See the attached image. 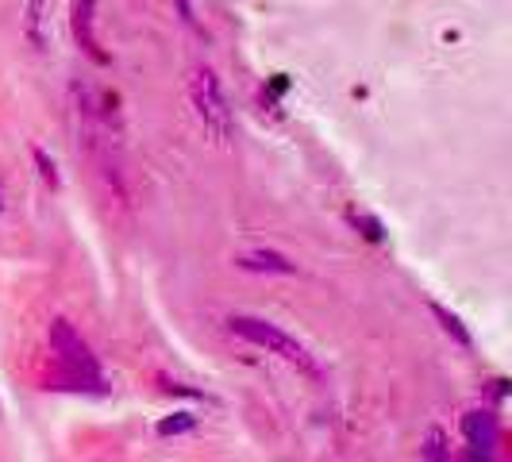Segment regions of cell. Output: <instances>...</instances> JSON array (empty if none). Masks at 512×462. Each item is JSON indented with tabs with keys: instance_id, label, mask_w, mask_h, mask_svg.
Returning <instances> with one entry per match:
<instances>
[{
	"instance_id": "cell-1",
	"label": "cell",
	"mask_w": 512,
	"mask_h": 462,
	"mask_svg": "<svg viewBox=\"0 0 512 462\" xmlns=\"http://www.w3.org/2000/svg\"><path fill=\"white\" fill-rule=\"evenodd\" d=\"M228 328L239 335V339L262 347L266 355H278V359L289 362V366L305 370L308 378H320V362L312 359V351H308L301 339H293L289 332H282L278 324H270V320H262V316H231Z\"/></svg>"
},
{
	"instance_id": "cell-2",
	"label": "cell",
	"mask_w": 512,
	"mask_h": 462,
	"mask_svg": "<svg viewBox=\"0 0 512 462\" xmlns=\"http://www.w3.org/2000/svg\"><path fill=\"white\" fill-rule=\"evenodd\" d=\"M189 104H193V112H197V120H201V128L212 143H228L231 139V108H228V97H224V89H220V77L212 74L208 66H197L193 74H189Z\"/></svg>"
},
{
	"instance_id": "cell-3",
	"label": "cell",
	"mask_w": 512,
	"mask_h": 462,
	"mask_svg": "<svg viewBox=\"0 0 512 462\" xmlns=\"http://www.w3.org/2000/svg\"><path fill=\"white\" fill-rule=\"evenodd\" d=\"M47 343H51V351L58 359L66 362L70 370H74L77 378H85V382H101V370H97V355L89 351V343L74 332V324L70 320H51V328H47Z\"/></svg>"
},
{
	"instance_id": "cell-4",
	"label": "cell",
	"mask_w": 512,
	"mask_h": 462,
	"mask_svg": "<svg viewBox=\"0 0 512 462\" xmlns=\"http://www.w3.org/2000/svg\"><path fill=\"white\" fill-rule=\"evenodd\" d=\"M70 27H74L77 47L89 54L97 66H108V54L101 51L97 31H93V0H74V8H70Z\"/></svg>"
},
{
	"instance_id": "cell-5",
	"label": "cell",
	"mask_w": 512,
	"mask_h": 462,
	"mask_svg": "<svg viewBox=\"0 0 512 462\" xmlns=\"http://www.w3.org/2000/svg\"><path fill=\"white\" fill-rule=\"evenodd\" d=\"M462 436L470 447H478V451H493L497 447V439H501V420H497V412L489 409H474L462 416Z\"/></svg>"
},
{
	"instance_id": "cell-6",
	"label": "cell",
	"mask_w": 512,
	"mask_h": 462,
	"mask_svg": "<svg viewBox=\"0 0 512 462\" xmlns=\"http://www.w3.org/2000/svg\"><path fill=\"white\" fill-rule=\"evenodd\" d=\"M239 270H255V274H297V266L278 251H251V255L235 258Z\"/></svg>"
},
{
	"instance_id": "cell-7",
	"label": "cell",
	"mask_w": 512,
	"mask_h": 462,
	"mask_svg": "<svg viewBox=\"0 0 512 462\" xmlns=\"http://www.w3.org/2000/svg\"><path fill=\"white\" fill-rule=\"evenodd\" d=\"M432 312H436V320L443 324V332L455 335V343H459V347H470V343H474V339H470V332L462 328V320L455 316V312H447L443 305H432Z\"/></svg>"
},
{
	"instance_id": "cell-8",
	"label": "cell",
	"mask_w": 512,
	"mask_h": 462,
	"mask_svg": "<svg viewBox=\"0 0 512 462\" xmlns=\"http://www.w3.org/2000/svg\"><path fill=\"white\" fill-rule=\"evenodd\" d=\"M43 0H31V8H27V39L35 43V47H43L47 43V35H43Z\"/></svg>"
},
{
	"instance_id": "cell-9",
	"label": "cell",
	"mask_w": 512,
	"mask_h": 462,
	"mask_svg": "<svg viewBox=\"0 0 512 462\" xmlns=\"http://www.w3.org/2000/svg\"><path fill=\"white\" fill-rule=\"evenodd\" d=\"M424 462H451V447H447V436L432 428L428 432V447H424Z\"/></svg>"
},
{
	"instance_id": "cell-10",
	"label": "cell",
	"mask_w": 512,
	"mask_h": 462,
	"mask_svg": "<svg viewBox=\"0 0 512 462\" xmlns=\"http://www.w3.org/2000/svg\"><path fill=\"white\" fill-rule=\"evenodd\" d=\"M193 424H197V416L178 412V416H170V420H162V424H158V436H181V432H189Z\"/></svg>"
},
{
	"instance_id": "cell-11",
	"label": "cell",
	"mask_w": 512,
	"mask_h": 462,
	"mask_svg": "<svg viewBox=\"0 0 512 462\" xmlns=\"http://www.w3.org/2000/svg\"><path fill=\"white\" fill-rule=\"evenodd\" d=\"M35 166H39V178L47 181V185H51V189H58V185H62V181H58V170H54V162L51 158H47V151H39V147H35Z\"/></svg>"
},
{
	"instance_id": "cell-12",
	"label": "cell",
	"mask_w": 512,
	"mask_h": 462,
	"mask_svg": "<svg viewBox=\"0 0 512 462\" xmlns=\"http://www.w3.org/2000/svg\"><path fill=\"white\" fill-rule=\"evenodd\" d=\"M351 224H355V228H362V235H366V239L382 243V228H378V224H374L370 216H359V212H355V216H351Z\"/></svg>"
},
{
	"instance_id": "cell-13",
	"label": "cell",
	"mask_w": 512,
	"mask_h": 462,
	"mask_svg": "<svg viewBox=\"0 0 512 462\" xmlns=\"http://www.w3.org/2000/svg\"><path fill=\"white\" fill-rule=\"evenodd\" d=\"M459 462H493V459H489V451H478V447H466Z\"/></svg>"
},
{
	"instance_id": "cell-14",
	"label": "cell",
	"mask_w": 512,
	"mask_h": 462,
	"mask_svg": "<svg viewBox=\"0 0 512 462\" xmlns=\"http://www.w3.org/2000/svg\"><path fill=\"white\" fill-rule=\"evenodd\" d=\"M178 12H181V20H185V24H197V16H193V4H189V0H178Z\"/></svg>"
},
{
	"instance_id": "cell-15",
	"label": "cell",
	"mask_w": 512,
	"mask_h": 462,
	"mask_svg": "<svg viewBox=\"0 0 512 462\" xmlns=\"http://www.w3.org/2000/svg\"><path fill=\"white\" fill-rule=\"evenodd\" d=\"M0 208H4V189H0Z\"/></svg>"
}]
</instances>
